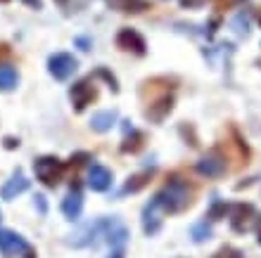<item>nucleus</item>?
<instances>
[{"label": "nucleus", "mask_w": 261, "mask_h": 258, "mask_svg": "<svg viewBox=\"0 0 261 258\" xmlns=\"http://www.w3.org/2000/svg\"><path fill=\"white\" fill-rule=\"evenodd\" d=\"M154 199L162 204L164 213H178V211L190 206L193 192H190L188 183H183L180 178H173V180H169V183L164 185V190L159 192V194H154Z\"/></svg>", "instance_id": "1"}, {"label": "nucleus", "mask_w": 261, "mask_h": 258, "mask_svg": "<svg viewBox=\"0 0 261 258\" xmlns=\"http://www.w3.org/2000/svg\"><path fill=\"white\" fill-rule=\"evenodd\" d=\"M34 170H36V178L45 187H57L64 176V163L57 156H38L34 161Z\"/></svg>", "instance_id": "2"}, {"label": "nucleus", "mask_w": 261, "mask_h": 258, "mask_svg": "<svg viewBox=\"0 0 261 258\" xmlns=\"http://www.w3.org/2000/svg\"><path fill=\"white\" fill-rule=\"evenodd\" d=\"M0 253L5 258H14V256L34 258L31 244H29L21 235H17V232H12V230H0Z\"/></svg>", "instance_id": "3"}, {"label": "nucleus", "mask_w": 261, "mask_h": 258, "mask_svg": "<svg viewBox=\"0 0 261 258\" xmlns=\"http://www.w3.org/2000/svg\"><path fill=\"white\" fill-rule=\"evenodd\" d=\"M76 69H79V62H76L74 54H69V52H55L48 60V71L55 81H67V78H71Z\"/></svg>", "instance_id": "4"}, {"label": "nucleus", "mask_w": 261, "mask_h": 258, "mask_svg": "<svg viewBox=\"0 0 261 258\" xmlns=\"http://www.w3.org/2000/svg\"><path fill=\"white\" fill-rule=\"evenodd\" d=\"M195 170L204 178H221L226 173V156L219 152H209L195 163Z\"/></svg>", "instance_id": "5"}, {"label": "nucleus", "mask_w": 261, "mask_h": 258, "mask_svg": "<svg viewBox=\"0 0 261 258\" xmlns=\"http://www.w3.org/2000/svg\"><path fill=\"white\" fill-rule=\"evenodd\" d=\"M117 45L124 52H133L138 57H143L147 52V43H145V38L138 34L136 28H121L117 34Z\"/></svg>", "instance_id": "6"}, {"label": "nucleus", "mask_w": 261, "mask_h": 258, "mask_svg": "<svg viewBox=\"0 0 261 258\" xmlns=\"http://www.w3.org/2000/svg\"><path fill=\"white\" fill-rule=\"evenodd\" d=\"M69 97H71V104H74L76 111H83L88 104H93V100L97 97V90L90 81H79V83L71 85Z\"/></svg>", "instance_id": "7"}, {"label": "nucleus", "mask_w": 261, "mask_h": 258, "mask_svg": "<svg viewBox=\"0 0 261 258\" xmlns=\"http://www.w3.org/2000/svg\"><path fill=\"white\" fill-rule=\"evenodd\" d=\"M100 232H105V237L110 242L114 249H121L126 244V239H128V230H126V225L117 218H107V220H100Z\"/></svg>", "instance_id": "8"}, {"label": "nucleus", "mask_w": 261, "mask_h": 258, "mask_svg": "<svg viewBox=\"0 0 261 258\" xmlns=\"http://www.w3.org/2000/svg\"><path fill=\"white\" fill-rule=\"evenodd\" d=\"M162 213H164V209H162V204H159L154 197L145 204V209H143V230H145L147 237H152V235H157L159 232V227H162Z\"/></svg>", "instance_id": "9"}, {"label": "nucleus", "mask_w": 261, "mask_h": 258, "mask_svg": "<svg viewBox=\"0 0 261 258\" xmlns=\"http://www.w3.org/2000/svg\"><path fill=\"white\" fill-rule=\"evenodd\" d=\"M254 218L256 211L252 204H235L230 209V227L235 232H247L252 227V223H254Z\"/></svg>", "instance_id": "10"}, {"label": "nucleus", "mask_w": 261, "mask_h": 258, "mask_svg": "<svg viewBox=\"0 0 261 258\" xmlns=\"http://www.w3.org/2000/svg\"><path fill=\"white\" fill-rule=\"evenodd\" d=\"M88 187L93 192H107L112 187V170L100 163H93L88 170Z\"/></svg>", "instance_id": "11"}, {"label": "nucleus", "mask_w": 261, "mask_h": 258, "mask_svg": "<svg viewBox=\"0 0 261 258\" xmlns=\"http://www.w3.org/2000/svg\"><path fill=\"white\" fill-rule=\"evenodd\" d=\"M29 190V180H27V176L21 173V170H17L10 180H7L5 185H3V190H0V197L3 199H14V197H19L21 192H27Z\"/></svg>", "instance_id": "12"}, {"label": "nucleus", "mask_w": 261, "mask_h": 258, "mask_svg": "<svg viewBox=\"0 0 261 258\" xmlns=\"http://www.w3.org/2000/svg\"><path fill=\"white\" fill-rule=\"evenodd\" d=\"M171 109H173V97L171 95H164V97H159L157 102H152L150 107L145 109V116L150 119V121H164L166 116L171 114Z\"/></svg>", "instance_id": "13"}, {"label": "nucleus", "mask_w": 261, "mask_h": 258, "mask_svg": "<svg viewBox=\"0 0 261 258\" xmlns=\"http://www.w3.org/2000/svg\"><path fill=\"white\" fill-rule=\"evenodd\" d=\"M117 111L114 109H105V111H97V114H93V119H90V128L95 130V133H107V130L114 128V123H117Z\"/></svg>", "instance_id": "14"}, {"label": "nucleus", "mask_w": 261, "mask_h": 258, "mask_svg": "<svg viewBox=\"0 0 261 258\" xmlns=\"http://www.w3.org/2000/svg\"><path fill=\"white\" fill-rule=\"evenodd\" d=\"M81 211H83V194L79 190H71L62 202V213L69 220H76V218L81 216Z\"/></svg>", "instance_id": "15"}, {"label": "nucleus", "mask_w": 261, "mask_h": 258, "mask_svg": "<svg viewBox=\"0 0 261 258\" xmlns=\"http://www.w3.org/2000/svg\"><path fill=\"white\" fill-rule=\"evenodd\" d=\"M97 232H100V220H97V223L86 225L83 230H79L76 235H71L69 244H71V246H88V244H93V242H95Z\"/></svg>", "instance_id": "16"}, {"label": "nucleus", "mask_w": 261, "mask_h": 258, "mask_svg": "<svg viewBox=\"0 0 261 258\" xmlns=\"http://www.w3.org/2000/svg\"><path fill=\"white\" fill-rule=\"evenodd\" d=\"M19 83V74L12 64H0V90L3 93H10V90L17 88Z\"/></svg>", "instance_id": "17"}, {"label": "nucleus", "mask_w": 261, "mask_h": 258, "mask_svg": "<svg viewBox=\"0 0 261 258\" xmlns=\"http://www.w3.org/2000/svg\"><path fill=\"white\" fill-rule=\"evenodd\" d=\"M152 178V170H143V173H138V176H130L128 183L124 185V194H133V192H140L145 185L150 183Z\"/></svg>", "instance_id": "18"}, {"label": "nucleus", "mask_w": 261, "mask_h": 258, "mask_svg": "<svg viewBox=\"0 0 261 258\" xmlns=\"http://www.w3.org/2000/svg\"><path fill=\"white\" fill-rule=\"evenodd\" d=\"M112 3H114L121 12H143V10L150 7L147 0H112Z\"/></svg>", "instance_id": "19"}, {"label": "nucleus", "mask_w": 261, "mask_h": 258, "mask_svg": "<svg viewBox=\"0 0 261 258\" xmlns=\"http://www.w3.org/2000/svg\"><path fill=\"white\" fill-rule=\"evenodd\" d=\"M143 142H145V135L143 133H138V130H130V135L124 140V145H121V152H138L140 147H143Z\"/></svg>", "instance_id": "20"}, {"label": "nucleus", "mask_w": 261, "mask_h": 258, "mask_svg": "<svg viewBox=\"0 0 261 258\" xmlns=\"http://www.w3.org/2000/svg\"><path fill=\"white\" fill-rule=\"evenodd\" d=\"M190 235H193V242L202 244V242H206V239L212 237V225L206 223V220H202V223L193 225V230H190Z\"/></svg>", "instance_id": "21"}, {"label": "nucleus", "mask_w": 261, "mask_h": 258, "mask_svg": "<svg viewBox=\"0 0 261 258\" xmlns=\"http://www.w3.org/2000/svg\"><path fill=\"white\" fill-rule=\"evenodd\" d=\"M228 211H230V209H228V204H223V202H214L206 216L212 218V220H221V218H226Z\"/></svg>", "instance_id": "22"}, {"label": "nucleus", "mask_w": 261, "mask_h": 258, "mask_svg": "<svg viewBox=\"0 0 261 258\" xmlns=\"http://www.w3.org/2000/svg\"><path fill=\"white\" fill-rule=\"evenodd\" d=\"M233 26H235V31L240 36H247L249 34V19H247V14L245 12H240L238 17H235V21H233Z\"/></svg>", "instance_id": "23"}, {"label": "nucleus", "mask_w": 261, "mask_h": 258, "mask_svg": "<svg viewBox=\"0 0 261 258\" xmlns=\"http://www.w3.org/2000/svg\"><path fill=\"white\" fill-rule=\"evenodd\" d=\"M212 258H245V256H242V251L240 249H235V246H221Z\"/></svg>", "instance_id": "24"}, {"label": "nucleus", "mask_w": 261, "mask_h": 258, "mask_svg": "<svg viewBox=\"0 0 261 258\" xmlns=\"http://www.w3.org/2000/svg\"><path fill=\"white\" fill-rule=\"evenodd\" d=\"M97 76H102L105 81L110 83V88L114 90V93H117V90H119V85H117V78H114V76H112L110 71H107V69H100V71H97Z\"/></svg>", "instance_id": "25"}, {"label": "nucleus", "mask_w": 261, "mask_h": 258, "mask_svg": "<svg viewBox=\"0 0 261 258\" xmlns=\"http://www.w3.org/2000/svg\"><path fill=\"white\" fill-rule=\"evenodd\" d=\"M24 5H29V7H36V10H41V0H21Z\"/></svg>", "instance_id": "26"}, {"label": "nucleus", "mask_w": 261, "mask_h": 258, "mask_svg": "<svg viewBox=\"0 0 261 258\" xmlns=\"http://www.w3.org/2000/svg\"><path fill=\"white\" fill-rule=\"evenodd\" d=\"M5 147H7V150H12V147H19V140H12V137H7V140H5Z\"/></svg>", "instance_id": "27"}, {"label": "nucleus", "mask_w": 261, "mask_h": 258, "mask_svg": "<svg viewBox=\"0 0 261 258\" xmlns=\"http://www.w3.org/2000/svg\"><path fill=\"white\" fill-rule=\"evenodd\" d=\"M107 258H124V251H121V249H114V251H112Z\"/></svg>", "instance_id": "28"}, {"label": "nucleus", "mask_w": 261, "mask_h": 258, "mask_svg": "<svg viewBox=\"0 0 261 258\" xmlns=\"http://www.w3.org/2000/svg\"><path fill=\"white\" fill-rule=\"evenodd\" d=\"M7 54H10V50H7V45H0V60H3V57H7Z\"/></svg>", "instance_id": "29"}, {"label": "nucleus", "mask_w": 261, "mask_h": 258, "mask_svg": "<svg viewBox=\"0 0 261 258\" xmlns=\"http://www.w3.org/2000/svg\"><path fill=\"white\" fill-rule=\"evenodd\" d=\"M259 244H261V227H259Z\"/></svg>", "instance_id": "30"}, {"label": "nucleus", "mask_w": 261, "mask_h": 258, "mask_svg": "<svg viewBox=\"0 0 261 258\" xmlns=\"http://www.w3.org/2000/svg\"><path fill=\"white\" fill-rule=\"evenodd\" d=\"M57 3H67V0H57Z\"/></svg>", "instance_id": "31"}, {"label": "nucleus", "mask_w": 261, "mask_h": 258, "mask_svg": "<svg viewBox=\"0 0 261 258\" xmlns=\"http://www.w3.org/2000/svg\"><path fill=\"white\" fill-rule=\"evenodd\" d=\"M256 64H259V67H261V60H259V62H256Z\"/></svg>", "instance_id": "32"}, {"label": "nucleus", "mask_w": 261, "mask_h": 258, "mask_svg": "<svg viewBox=\"0 0 261 258\" xmlns=\"http://www.w3.org/2000/svg\"><path fill=\"white\" fill-rule=\"evenodd\" d=\"M0 3H7V0H0Z\"/></svg>", "instance_id": "33"}, {"label": "nucleus", "mask_w": 261, "mask_h": 258, "mask_svg": "<svg viewBox=\"0 0 261 258\" xmlns=\"http://www.w3.org/2000/svg\"><path fill=\"white\" fill-rule=\"evenodd\" d=\"M0 220H3V213H0Z\"/></svg>", "instance_id": "34"}]
</instances>
